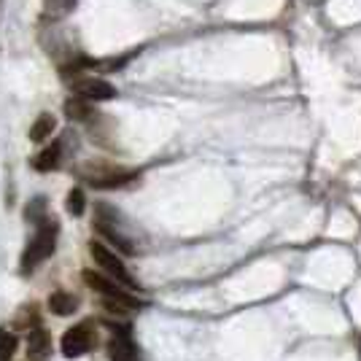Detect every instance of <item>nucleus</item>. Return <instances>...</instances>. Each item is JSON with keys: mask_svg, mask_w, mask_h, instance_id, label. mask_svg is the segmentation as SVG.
Listing matches in <instances>:
<instances>
[{"mask_svg": "<svg viewBox=\"0 0 361 361\" xmlns=\"http://www.w3.org/2000/svg\"><path fill=\"white\" fill-rule=\"evenodd\" d=\"M90 256L94 259V264L106 272L108 278H114V281H116V283H121V286L135 288V278H133V275H130V270L124 267V262L116 256V251H111L106 243L92 240L90 243Z\"/></svg>", "mask_w": 361, "mask_h": 361, "instance_id": "7ed1b4c3", "label": "nucleus"}, {"mask_svg": "<svg viewBox=\"0 0 361 361\" xmlns=\"http://www.w3.org/2000/svg\"><path fill=\"white\" fill-rule=\"evenodd\" d=\"M57 235H60V226L54 219H44L38 229H35V235L30 238L27 243V248H25V254L19 259V267H22V275H30L41 262H46L49 256L54 254V245H57Z\"/></svg>", "mask_w": 361, "mask_h": 361, "instance_id": "f257e3e1", "label": "nucleus"}, {"mask_svg": "<svg viewBox=\"0 0 361 361\" xmlns=\"http://www.w3.org/2000/svg\"><path fill=\"white\" fill-rule=\"evenodd\" d=\"M44 8L51 19H62L75 8V0H44Z\"/></svg>", "mask_w": 361, "mask_h": 361, "instance_id": "f8f14e48", "label": "nucleus"}, {"mask_svg": "<svg viewBox=\"0 0 361 361\" xmlns=\"http://www.w3.org/2000/svg\"><path fill=\"white\" fill-rule=\"evenodd\" d=\"M65 208H68L71 216H81L84 208H87L84 192H81V189H71V192H68V200H65Z\"/></svg>", "mask_w": 361, "mask_h": 361, "instance_id": "ddd939ff", "label": "nucleus"}, {"mask_svg": "<svg viewBox=\"0 0 361 361\" xmlns=\"http://www.w3.org/2000/svg\"><path fill=\"white\" fill-rule=\"evenodd\" d=\"M84 283L92 288V291H97L106 305H119V307H140V302L130 294V288L116 283L114 278H108L103 272H94V270H87L84 272Z\"/></svg>", "mask_w": 361, "mask_h": 361, "instance_id": "f03ea898", "label": "nucleus"}, {"mask_svg": "<svg viewBox=\"0 0 361 361\" xmlns=\"http://www.w3.org/2000/svg\"><path fill=\"white\" fill-rule=\"evenodd\" d=\"M62 353L68 359H78L84 353H90L92 345H94V334H92V324L90 321H81L62 334Z\"/></svg>", "mask_w": 361, "mask_h": 361, "instance_id": "20e7f679", "label": "nucleus"}, {"mask_svg": "<svg viewBox=\"0 0 361 361\" xmlns=\"http://www.w3.org/2000/svg\"><path fill=\"white\" fill-rule=\"evenodd\" d=\"M27 356H30V361H46L51 356V340L41 326L32 329L27 337Z\"/></svg>", "mask_w": 361, "mask_h": 361, "instance_id": "423d86ee", "label": "nucleus"}, {"mask_svg": "<svg viewBox=\"0 0 361 361\" xmlns=\"http://www.w3.org/2000/svg\"><path fill=\"white\" fill-rule=\"evenodd\" d=\"M60 154H62V140H54L49 149H44L32 159V167L38 173H49V170H54V167L60 165Z\"/></svg>", "mask_w": 361, "mask_h": 361, "instance_id": "1a4fd4ad", "label": "nucleus"}, {"mask_svg": "<svg viewBox=\"0 0 361 361\" xmlns=\"http://www.w3.org/2000/svg\"><path fill=\"white\" fill-rule=\"evenodd\" d=\"M108 356L111 361H137V350L130 334H114V340L108 343Z\"/></svg>", "mask_w": 361, "mask_h": 361, "instance_id": "0eeeda50", "label": "nucleus"}, {"mask_svg": "<svg viewBox=\"0 0 361 361\" xmlns=\"http://www.w3.org/2000/svg\"><path fill=\"white\" fill-rule=\"evenodd\" d=\"M57 130V119L51 116V114H41L38 119L32 121L30 127V140L32 143H41V140H46V137H51V133Z\"/></svg>", "mask_w": 361, "mask_h": 361, "instance_id": "9b49d317", "label": "nucleus"}, {"mask_svg": "<svg viewBox=\"0 0 361 361\" xmlns=\"http://www.w3.org/2000/svg\"><path fill=\"white\" fill-rule=\"evenodd\" d=\"M46 305H49V310H51L54 316H73L75 307H78V300H75L73 294H68V291L57 288V291L49 294Z\"/></svg>", "mask_w": 361, "mask_h": 361, "instance_id": "6e6552de", "label": "nucleus"}, {"mask_svg": "<svg viewBox=\"0 0 361 361\" xmlns=\"http://www.w3.org/2000/svg\"><path fill=\"white\" fill-rule=\"evenodd\" d=\"M14 350H16V337L8 334L6 329H0V361H8L14 356Z\"/></svg>", "mask_w": 361, "mask_h": 361, "instance_id": "4468645a", "label": "nucleus"}, {"mask_svg": "<svg viewBox=\"0 0 361 361\" xmlns=\"http://www.w3.org/2000/svg\"><path fill=\"white\" fill-rule=\"evenodd\" d=\"M133 180H137V173L127 170V173H114V176H100V178H92L90 183L94 189H124L130 186Z\"/></svg>", "mask_w": 361, "mask_h": 361, "instance_id": "9d476101", "label": "nucleus"}, {"mask_svg": "<svg viewBox=\"0 0 361 361\" xmlns=\"http://www.w3.org/2000/svg\"><path fill=\"white\" fill-rule=\"evenodd\" d=\"M71 92H73V97L84 100V103H106L119 94L116 87L106 78H81L71 87Z\"/></svg>", "mask_w": 361, "mask_h": 361, "instance_id": "39448f33", "label": "nucleus"}]
</instances>
